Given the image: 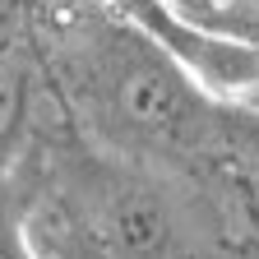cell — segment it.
Instances as JSON below:
<instances>
[{"mask_svg": "<svg viewBox=\"0 0 259 259\" xmlns=\"http://www.w3.org/2000/svg\"><path fill=\"white\" fill-rule=\"evenodd\" d=\"M97 5H107L125 23H135L148 37H157L213 97H222V102H241V97L259 93V51L254 47L208 37V32H194V28L176 23L162 10V0H97Z\"/></svg>", "mask_w": 259, "mask_h": 259, "instance_id": "cell-1", "label": "cell"}, {"mask_svg": "<svg viewBox=\"0 0 259 259\" xmlns=\"http://www.w3.org/2000/svg\"><path fill=\"white\" fill-rule=\"evenodd\" d=\"M176 23L259 51V0H162Z\"/></svg>", "mask_w": 259, "mask_h": 259, "instance_id": "cell-2", "label": "cell"}]
</instances>
